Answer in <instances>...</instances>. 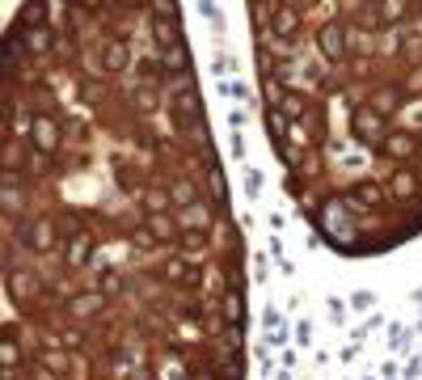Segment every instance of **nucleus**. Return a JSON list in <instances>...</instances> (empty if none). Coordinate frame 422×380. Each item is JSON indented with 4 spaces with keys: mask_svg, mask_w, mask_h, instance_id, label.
Returning a JSON list of instances; mask_svg holds the SVG:
<instances>
[{
    "mask_svg": "<svg viewBox=\"0 0 422 380\" xmlns=\"http://www.w3.org/2000/svg\"><path fill=\"white\" fill-rule=\"evenodd\" d=\"M131 5H89L93 144L72 101L64 42L9 26L5 207L60 237L89 279L56 249L5 233V380H241V249L224 174L207 144L190 56L165 5L135 110L119 76Z\"/></svg>",
    "mask_w": 422,
    "mask_h": 380,
    "instance_id": "1",
    "label": "nucleus"
},
{
    "mask_svg": "<svg viewBox=\"0 0 422 380\" xmlns=\"http://www.w3.org/2000/svg\"><path fill=\"white\" fill-rule=\"evenodd\" d=\"M283 182L334 254L422 233V5H249Z\"/></svg>",
    "mask_w": 422,
    "mask_h": 380,
    "instance_id": "2",
    "label": "nucleus"
}]
</instances>
